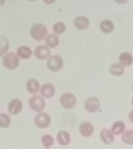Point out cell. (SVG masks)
Instances as JSON below:
<instances>
[{
  "mask_svg": "<svg viewBox=\"0 0 133 149\" xmlns=\"http://www.w3.org/2000/svg\"><path fill=\"white\" fill-rule=\"evenodd\" d=\"M30 35L36 41H40L47 36V27L42 23H35L30 29Z\"/></svg>",
  "mask_w": 133,
  "mask_h": 149,
  "instance_id": "cell-1",
  "label": "cell"
},
{
  "mask_svg": "<svg viewBox=\"0 0 133 149\" xmlns=\"http://www.w3.org/2000/svg\"><path fill=\"white\" fill-rule=\"evenodd\" d=\"M2 61L6 69L13 70L19 65V57L15 52H8L3 56Z\"/></svg>",
  "mask_w": 133,
  "mask_h": 149,
  "instance_id": "cell-2",
  "label": "cell"
},
{
  "mask_svg": "<svg viewBox=\"0 0 133 149\" xmlns=\"http://www.w3.org/2000/svg\"><path fill=\"white\" fill-rule=\"evenodd\" d=\"M60 102L63 108H65V109H71V108H73L77 103L76 96H75L73 93L65 92L60 96Z\"/></svg>",
  "mask_w": 133,
  "mask_h": 149,
  "instance_id": "cell-3",
  "label": "cell"
},
{
  "mask_svg": "<svg viewBox=\"0 0 133 149\" xmlns=\"http://www.w3.org/2000/svg\"><path fill=\"white\" fill-rule=\"evenodd\" d=\"M29 106L32 110L40 113L45 107V100H43L41 96L34 95L33 97H31L29 99Z\"/></svg>",
  "mask_w": 133,
  "mask_h": 149,
  "instance_id": "cell-4",
  "label": "cell"
},
{
  "mask_svg": "<svg viewBox=\"0 0 133 149\" xmlns=\"http://www.w3.org/2000/svg\"><path fill=\"white\" fill-rule=\"evenodd\" d=\"M47 67L52 72H57L63 67V59L57 55L51 56L47 60Z\"/></svg>",
  "mask_w": 133,
  "mask_h": 149,
  "instance_id": "cell-5",
  "label": "cell"
},
{
  "mask_svg": "<svg viewBox=\"0 0 133 149\" xmlns=\"http://www.w3.org/2000/svg\"><path fill=\"white\" fill-rule=\"evenodd\" d=\"M35 123L37 127L39 128H46L48 127L51 123V117L49 114L40 112L35 118Z\"/></svg>",
  "mask_w": 133,
  "mask_h": 149,
  "instance_id": "cell-6",
  "label": "cell"
},
{
  "mask_svg": "<svg viewBox=\"0 0 133 149\" xmlns=\"http://www.w3.org/2000/svg\"><path fill=\"white\" fill-rule=\"evenodd\" d=\"M101 107V101L96 97H89L84 101V108L88 112H96Z\"/></svg>",
  "mask_w": 133,
  "mask_h": 149,
  "instance_id": "cell-7",
  "label": "cell"
},
{
  "mask_svg": "<svg viewBox=\"0 0 133 149\" xmlns=\"http://www.w3.org/2000/svg\"><path fill=\"white\" fill-rule=\"evenodd\" d=\"M34 55L38 59L49 58L51 56V51L49 47L46 46V44L45 45H44V44H40V45L36 47L35 51H34Z\"/></svg>",
  "mask_w": 133,
  "mask_h": 149,
  "instance_id": "cell-8",
  "label": "cell"
},
{
  "mask_svg": "<svg viewBox=\"0 0 133 149\" xmlns=\"http://www.w3.org/2000/svg\"><path fill=\"white\" fill-rule=\"evenodd\" d=\"M23 104L22 101L18 99H13L10 100V102L8 103V110L9 113L12 115H18L19 114L22 110Z\"/></svg>",
  "mask_w": 133,
  "mask_h": 149,
  "instance_id": "cell-9",
  "label": "cell"
},
{
  "mask_svg": "<svg viewBox=\"0 0 133 149\" xmlns=\"http://www.w3.org/2000/svg\"><path fill=\"white\" fill-rule=\"evenodd\" d=\"M79 131L81 136L90 137L94 133V125L89 121H83L79 126Z\"/></svg>",
  "mask_w": 133,
  "mask_h": 149,
  "instance_id": "cell-10",
  "label": "cell"
},
{
  "mask_svg": "<svg viewBox=\"0 0 133 149\" xmlns=\"http://www.w3.org/2000/svg\"><path fill=\"white\" fill-rule=\"evenodd\" d=\"M40 95L42 97H53L55 93H56V88L52 83L47 82L44 83L43 85L40 87Z\"/></svg>",
  "mask_w": 133,
  "mask_h": 149,
  "instance_id": "cell-11",
  "label": "cell"
},
{
  "mask_svg": "<svg viewBox=\"0 0 133 149\" xmlns=\"http://www.w3.org/2000/svg\"><path fill=\"white\" fill-rule=\"evenodd\" d=\"M100 138L102 141L105 144H111L114 141V134L112 133L111 129H108V128H104L101 130Z\"/></svg>",
  "mask_w": 133,
  "mask_h": 149,
  "instance_id": "cell-12",
  "label": "cell"
},
{
  "mask_svg": "<svg viewBox=\"0 0 133 149\" xmlns=\"http://www.w3.org/2000/svg\"><path fill=\"white\" fill-rule=\"evenodd\" d=\"M74 26L77 29H86L89 26V19L84 15H79L74 18Z\"/></svg>",
  "mask_w": 133,
  "mask_h": 149,
  "instance_id": "cell-13",
  "label": "cell"
},
{
  "mask_svg": "<svg viewBox=\"0 0 133 149\" xmlns=\"http://www.w3.org/2000/svg\"><path fill=\"white\" fill-rule=\"evenodd\" d=\"M26 89L30 94L36 95L40 90L39 82L36 79H29L26 82Z\"/></svg>",
  "mask_w": 133,
  "mask_h": 149,
  "instance_id": "cell-14",
  "label": "cell"
},
{
  "mask_svg": "<svg viewBox=\"0 0 133 149\" xmlns=\"http://www.w3.org/2000/svg\"><path fill=\"white\" fill-rule=\"evenodd\" d=\"M119 63L123 66H129L133 63V56L129 52H123L119 55Z\"/></svg>",
  "mask_w": 133,
  "mask_h": 149,
  "instance_id": "cell-15",
  "label": "cell"
},
{
  "mask_svg": "<svg viewBox=\"0 0 133 149\" xmlns=\"http://www.w3.org/2000/svg\"><path fill=\"white\" fill-rule=\"evenodd\" d=\"M57 141L60 145H67L71 141L70 134L65 130H60L57 134Z\"/></svg>",
  "mask_w": 133,
  "mask_h": 149,
  "instance_id": "cell-16",
  "label": "cell"
},
{
  "mask_svg": "<svg viewBox=\"0 0 133 149\" xmlns=\"http://www.w3.org/2000/svg\"><path fill=\"white\" fill-rule=\"evenodd\" d=\"M16 54L19 58L22 59H27L33 55V51L31 50L30 47L28 46H20L18 48V51H16Z\"/></svg>",
  "mask_w": 133,
  "mask_h": 149,
  "instance_id": "cell-17",
  "label": "cell"
},
{
  "mask_svg": "<svg viewBox=\"0 0 133 149\" xmlns=\"http://www.w3.org/2000/svg\"><path fill=\"white\" fill-rule=\"evenodd\" d=\"M45 43L49 48H56L60 43V38L56 33H49L45 38Z\"/></svg>",
  "mask_w": 133,
  "mask_h": 149,
  "instance_id": "cell-18",
  "label": "cell"
},
{
  "mask_svg": "<svg viewBox=\"0 0 133 149\" xmlns=\"http://www.w3.org/2000/svg\"><path fill=\"white\" fill-rule=\"evenodd\" d=\"M111 131L114 135H120L123 134L125 131V124L124 121L122 120H116L115 123L112 124Z\"/></svg>",
  "mask_w": 133,
  "mask_h": 149,
  "instance_id": "cell-19",
  "label": "cell"
},
{
  "mask_svg": "<svg viewBox=\"0 0 133 149\" xmlns=\"http://www.w3.org/2000/svg\"><path fill=\"white\" fill-rule=\"evenodd\" d=\"M100 29L105 33H109L113 31L114 23L110 19H103L100 23Z\"/></svg>",
  "mask_w": 133,
  "mask_h": 149,
  "instance_id": "cell-20",
  "label": "cell"
},
{
  "mask_svg": "<svg viewBox=\"0 0 133 149\" xmlns=\"http://www.w3.org/2000/svg\"><path fill=\"white\" fill-rule=\"evenodd\" d=\"M109 72L114 76H122L125 73V67L119 62L112 63L109 67Z\"/></svg>",
  "mask_w": 133,
  "mask_h": 149,
  "instance_id": "cell-21",
  "label": "cell"
},
{
  "mask_svg": "<svg viewBox=\"0 0 133 149\" xmlns=\"http://www.w3.org/2000/svg\"><path fill=\"white\" fill-rule=\"evenodd\" d=\"M9 47H10L9 40L5 36H0V56H4L6 53H8Z\"/></svg>",
  "mask_w": 133,
  "mask_h": 149,
  "instance_id": "cell-22",
  "label": "cell"
},
{
  "mask_svg": "<svg viewBox=\"0 0 133 149\" xmlns=\"http://www.w3.org/2000/svg\"><path fill=\"white\" fill-rule=\"evenodd\" d=\"M122 141L125 144H133V129L125 130L122 134Z\"/></svg>",
  "mask_w": 133,
  "mask_h": 149,
  "instance_id": "cell-23",
  "label": "cell"
},
{
  "mask_svg": "<svg viewBox=\"0 0 133 149\" xmlns=\"http://www.w3.org/2000/svg\"><path fill=\"white\" fill-rule=\"evenodd\" d=\"M41 143L46 149H49L54 144V138L50 134H44L41 137Z\"/></svg>",
  "mask_w": 133,
  "mask_h": 149,
  "instance_id": "cell-24",
  "label": "cell"
},
{
  "mask_svg": "<svg viewBox=\"0 0 133 149\" xmlns=\"http://www.w3.org/2000/svg\"><path fill=\"white\" fill-rule=\"evenodd\" d=\"M65 29H66V26H65V23L62 22V21H57L56 23L54 24L53 26V31L54 33L56 35H61L65 32Z\"/></svg>",
  "mask_w": 133,
  "mask_h": 149,
  "instance_id": "cell-25",
  "label": "cell"
},
{
  "mask_svg": "<svg viewBox=\"0 0 133 149\" xmlns=\"http://www.w3.org/2000/svg\"><path fill=\"white\" fill-rule=\"evenodd\" d=\"M11 124V117L6 113H0V127L7 128Z\"/></svg>",
  "mask_w": 133,
  "mask_h": 149,
  "instance_id": "cell-26",
  "label": "cell"
},
{
  "mask_svg": "<svg viewBox=\"0 0 133 149\" xmlns=\"http://www.w3.org/2000/svg\"><path fill=\"white\" fill-rule=\"evenodd\" d=\"M128 118H129V120H130L132 123H133V109L129 112V114H128Z\"/></svg>",
  "mask_w": 133,
  "mask_h": 149,
  "instance_id": "cell-27",
  "label": "cell"
},
{
  "mask_svg": "<svg viewBox=\"0 0 133 149\" xmlns=\"http://www.w3.org/2000/svg\"><path fill=\"white\" fill-rule=\"evenodd\" d=\"M4 0H0V6H1V5H3V4H4Z\"/></svg>",
  "mask_w": 133,
  "mask_h": 149,
  "instance_id": "cell-28",
  "label": "cell"
},
{
  "mask_svg": "<svg viewBox=\"0 0 133 149\" xmlns=\"http://www.w3.org/2000/svg\"><path fill=\"white\" fill-rule=\"evenodd\" d=\"M131 104H132V106H133V97H132V100H131Z\"/></svg>",
  "mask_w": 133,
  "mask_h": 149,
  "instance_id": "cell-29",
  "label": "cell"
},
{
  "mask_svg": "<svg viewBox=\"0 0 133 149\" xmlns=\"http://www.w3.org/2000/svg\"><path fill=\"white\" fill-rule=\"evenodd\" d=\"M131 88H132V91H133V83H132V87Z\"/></svg>",
  "mask_w": 133,
  "mask_h": 149,
  "instance_id": "cell-30",
  "label": "cell"
},
{
  "mask_svg": "<svg viewBox=\"0 0 133 149\" xmlns=\"http://www.w3.org/2000/svg\"><path fill=\"white\" fill-rule=\"evenodd\" d=\"M45 149H46V148H45Z\"/></svg>",
  "mask_w": 133,
  "mask_h": 149,
  "instance_id": "cell-31",
  "label": "cell"
}]
</instances>
